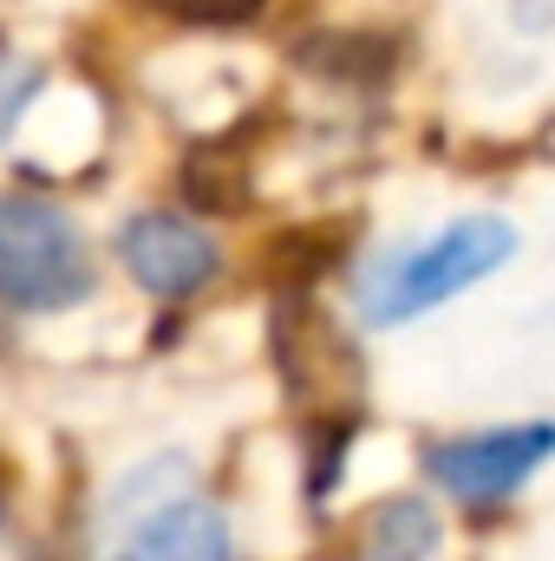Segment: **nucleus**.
Segmentation results:
<instances>
[{
    "mask_svg": "<svg viewBox=\"0 0 555 561\" xmlns=\"http://www.w3.org/2000/svg\"><path fill=\"white\" fill-rule=\"evenodd\" d=\"M510 255H517V229L503 216H457L431 242L399 249L393 262H380L360 280V313L366 327H406L418 313L444 307L451 294L477 287L484 275H497Z\"/></svg>",
    "mask_w": 555,
    "mask_h": 561,
    "instance_id": "1",
    "label": "nucleus"
},
{
    "mask_svg": "<svg viewBox=\"0 0 555 561\" xmlns=\"http://www.w3.org/2000/svg\"><path fill=\"white\" fill-rule=\"evenodd\" d=\"M92 294V255L72 216L39 196H0V300L26 313H66Z\"/></svg>",
    "mask_w": 555,
    "mask_h": 561,
    "instance_id": "2",
    "label": "nucleus"
},
{
    "mask_svg": "<svg viewBox=\"0 0 555 561\" xmlns=\"http://www.w3.org/2000/svg\"><path fill=\"white\" fill-rule=\"evenodd\" d=\"M555 457V424H503V431H471L444 437L424 450V477L457 496V503H503L517 496L543 463Z\"/></svg>",
    "mask_w": 555,
    "mask_h": 561,
    "instance_id": "3",
    "label": "nucleus"
},
{
    "mask_svg": "<svg viewBox=\"0 0 555 561\" xmlns=\"http://www.w3.org/2000/svg\"><path fill=\"white\" fill-rule=\"evenodd\" d=\"M118 255H125L132 280L150 287V294H163V300H183V294H196L203 280L216 275V242H209L196 222L157 216V209H144V216L125 222Z\"/></svg>",
    "mask_w": 555,
    "mask_h": 561,
    "instance_id": "4",
    "label": "nucleus"
},
{
    "mask_svg": "<svg viewBox=\"0 0 555 561\" xmlns=\"http://www.w3.org/2000/svg\"><path fill=\"white\" fill-rule=\"evenodd\" d=\"M112 561H236V549H229L223 510L203 503V496H183V503L144 516L132 529V542H118Z\"/></svg>",
    "mask_w": 555,
    "mask_h": 561,
    "instance_id": "5",
    "label": "nucleus"
},
{
    "mask_svg": "<svg viewBox=\"0 0 555 561\" xmlns=\"http://www.w3.org/2000/svg\"><path fill=\"white\" fill-rule=\"evenodd\" d=\"M431 549H438V516L418 496H399V503L373 510V523H366V561H424Z\"/></svg>",
    "mask_w": 555,
    "mask_h": 561,
    "instance_id": "6",
    "label": "nucleus"
},
{
    "mask_svg": "<svg viewBox=\"0 0 555 561\" xmlns=\"http://www.w3.org/2000/svg\"><path fill=\"white\" fill-rule=\"evenodd\" d=\"M144 7H157L183 26H249L262 13V0H144Z\"/></svg>",
    "mask_w": 555,
    "mask_h": 561,
    "instance_id": "7",
    "label": "nucleus"
},
{
    "mask_svg": "<svg viewBox=\"0 0 555 561\" xmlns=\"http://www.w3.org/2000/svg\"><path fill=\"white\" fill-rule=\"evenodd\" d=\"M39 85H46V72L33 66V59H0V138L20 125V112L39 99Z\"/></svg>",
    "mask_w": 555,
    "mask_h": 561,
    "instance_id": "8",
    "label": "nucleus"
}]
</instances>
